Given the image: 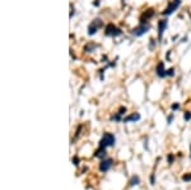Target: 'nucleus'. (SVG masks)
Returning <instances> with one entry per match:
<instances>
[{
  "instance_id": "4",
  "label": "nucleus",
  "mask_w": 191,
  "mask_h": 190,
  "mask_svg": "<svg viewBox=\"0 0 191 190\" xmlns=\"http://www.w3.org/2000/svg\"><path fill=\"white\" fill-rule=\"evenodd\" d=\"M179 5H180V0H175V2L171 3V4L168 5V8H167L165 12H163V14H165V16H166V14H167V16L171 14V13H172L173 10H176V8L179 7Z\"/></svg>"
},
{
  "instance_id": "1",
  "label": "nucleus",
  "mask_w": 191,
  "mask_h": 190,
  "mask_svg": "<svg viewBox=\"0 0 191 190\" xmlns=\"http://www.w3.org/2000/svg\"><path fill=\"white\" fill-rule=\"evenodd\" d=\"M114 143H115V137H114L112 134H110V133H106V134L103 135V138H102L101 143H100V147L106 148V147L114 145Z\"/></svg>"
},
{
  "instance_id": "7",
  "label": "nucleus",
  "mask_w": 191,
  "mask_h": 190,
  "mask_svg": "<svg viewBox=\"0 0 191 190\" xmlns=\"http://www.w3.org/2000/svg\"><path fill=\"white\" fill-rule=\"evenodd\" d=\"M158 27H159V37H161L163 35V32H165L166 27H167V21H159Z\"/></svg>"
},
{
  "instance_id": "3",
  "label": "nucleus",
  "mask_w": 191,
  "mask_h": 190,
  "mask_svg": "<svg viewBox=\"0 0 191 190\" xmlns=\"http://www.w3.org/2000/svg\"><path fill=\"white\" fill-rule=\"evenodd\" d=\"M120 33H121L120 30L117 28V27H115L114 24H108L106 27V35H108V36H117Z\"/></svg>"
},
{
  "instance_id": "8",
  "label": "nucleus",
  "mask_w": 191,
  "mask_h": 190,
  "mask_svg": "<svg viewBox=\"0 0 191 190\" xmlns=\"http://www.w3.org/2000/svg\"><path fill=\"white\" fill-rule=\"evenodd\" d=\"M139 119H140V115L139 114H133V115L125 117L124 121H125V123H129V121H136V120H139Z\"/></svg>"
},
{
  "instance_id": "11",
  "label": "nucleus",
  "mask_w": 191,
  "mask_h": 190,
  "mask_svg": "<svg viewBox=\"0 0 191 190\" xmlns=\"http://www.w3.org/2000/svg\"><path fill=\"white\" fill-rule=\"evenodd\" d=\"M138 184H139V178H138V176H134V178L131 179V181H130V186L138 185Z\"/></svg>"
},
{
  "instance_id": "14",
  "label": "nucleus",
  "mask_w": 191,
  "mask_h": 190,
  "mask_svg": "<svg viewBox=\"0 0 191 190\" xmlns=\"http://www.w3.org/2000/svg\"><path fill=\"white\" fill-rule=\"evenodd\" d=\"M180 107V105L179 103H175V105H172V108H173V110H177V108H179Z\"/></svg>"
},
{
  "instance_id": "13",
  "label": "nucleus",
  "mask_w": 191,
  "mask_h": 190,
  "mask_svg": "<svg viewBox=\"0 0 191 190\" xmlns=\"http://www.w3.org/2000/svg\"><path fill=\"white\" fill-rule=\"evenodd\" d=\"M185 119H186V120H190V119H191V114H190V112H186V114H185Z\"/></svg>"
},
{
  "instance_id": "15",
  "label": "nucleus",
  "mask_w": 191,
  "mask_h": 190,
  "mask_svg": "<svg viewBox=\"0 0 191 190\" xmlns=\"http://www.w3.org/2000/svg\"><path fill=\"white\" fill-rule=\"evenodd\" d=\"M78 162H79V159H78L77 157H75V158H73V164H74V165H78Z\"/></svg>"
},
{
  "instance_id": "6",
  "label": "nucleus",
  "mask_w": 191,
  "mask_h": 190,
  "mask_svg": "<svg viewBox=\"0 0 191 190\" xmlns=\"http://www.w3.org/2000/svg\"><path fill=\"white\" fill-rule=\"evenodd\" d=\"M147 31H148V26H140V27H138V28L134 30V35H135V36H142V35H144Z\"/></svg>"
},
{
  "instance_id": "9",
  "label": "nucleus",
  "mask_w": 191,
  "mask_h": 190,
  "mask_svg": "<svg viewBox=\"0 0 191 190\" xmlns=\"http://www.w3.org/2000/svg\"><path fill=\"white\" fill-rule=\"evenodd\" d=\"M163 66H165V65H163V63H159L158 64V68H157V74L159 75V77H165L167 73H166V70H163Z\"/></svg>"
},
{
  "instance_id": "5",
  "label": "nucleus",
  "mask_w": 191,
  "mask_h": 190,
  "mask_svg": "<svg viewBox=\"0 0 191 190\" xmlns=\"http://www.w3.org/2000/svg\"><path fill=\"white\" fill-rule=\"evenodd\" d=\"M112 166V159H103L102 162H101V165H100V170L102 171V172H105V171H107L108 169H110Z\"/></svg>"
},
{
  "instance_id": "10",
  "label": "nucleus",
  "mask_w": 191,
  "mask_h": 190,
  "mask_svg": "<svg viewBox=\"0 0 191 190\" xmlns=\"http://www.w3.org/2000/svg\"><path fill=\"white\" fill-rule=\"evenodd\" d=\"M96 157H100V158H103V157H106V148H102V147H100V149L97 152H96V154H94Z\"/></svg>"
},
{
  "instance_id": "12",
  "label": "nucleus",
  "mask_w": 191,
  "mask_h": 190,
  "mask_svg": "<svg viewBox=\"0 0 191 190\" xmlns=\"http://www.w3.org/2000/svg\"><path fill=\"white\" fill-rule=\"evenodd\" d=\"M182 179H184L185 181H190V180H191V175H185Z\"/></svg>"
},
{
  "instance_id": "16",
  "label": "nucleus",
  "mask_w": 191,
  "mask_h": 190,
  "mask_svg": "<svg viewBox=\"0 0 191 190\" xmlns=\"http://www.w3.org/2000/svg\"><path fill=\"white\" fill-rule=\"evenodd\" d=\"M172 161H173V157H172V156H170V157H168V162H170V164H171Z\"/></svg>"
},
{
  "instance_id": "2",
  "label": "nucleus",
  "mask_w": 191,
  "mask_h": 190,
  "mask_svg": "<svg viewBox=\"0 0 191 190\" xmlns=\"http://www.w3.org/2000/svg\"><path fill=\"white\" fill-rule=\"evenodd\" d=\"M101 26H102L101 19H96V21L89 26V28H88V35H94L96 32H97V30L100 28Z\"/></svg>"
}]
</instances>
